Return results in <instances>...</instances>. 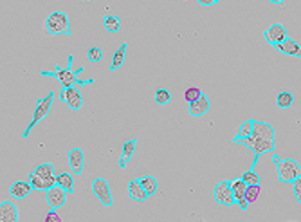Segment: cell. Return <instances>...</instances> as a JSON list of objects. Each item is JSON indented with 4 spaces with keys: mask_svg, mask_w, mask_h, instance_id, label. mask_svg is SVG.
<instances>
[{
    "mask_svg": "<svg viewBox=\"0 0 301 222\" xmlns=\"http://www.w3.org/2000/svg\"><path fill=\"white\" fill-rule=\"evenodd\" d=\"M69 65L67 67H60L56 65L53 70H40L42 76H53L61 83V87H70V85H90L94 83V78H89V80H80L78 74L83 72V67H78L74 69L72 67V62H74V54H69Z\"/></svg>",
    "mask_w": 301,
    "mask_h": 222,
    "instance_id": "obj_1",
    "label": "cell"
},
{
    "mask_svg": "<svg viewBox=\"0 0 301 222\" xmlns=\"http://www.w3.org/2000/svg\"><path fill=\"white\" fill-rule=\"evenodd\" d=\"M272 4H285V0H269Z\"/></svg>",
    "mask_w": 301,
    "mask_h": 222,
    "instance_id": "obj_36",
    "label": "cell"
},
{
    "mask_svg": "<svg viewBox=\"0 0 301 222\" xmlns=\"http://www.w3.org/2000/svg\"><path fill=\"white\" fill-rule=\"evenodd\" d=\"M60 99L67 103L70 110H80V108L83 107V94H81V91L76 85L61 87V91H60Z\"/></svg>",
    "mask_w": 301,
    "mask_h": 222,
    "instance_id": "obj_7",
    "label": "cell"
},
{
    "mask_svg": "<svg viewBox=\"0 0 301 222\" xmlns=\"http://www.w3.org/2000/svg\"><path fill=\"white\" fill-rule=\"evenodd\" d=\"M56 184L61 186L67 193H72V191H74V175H72L70 172L56 173Z\"/></svg>",
    "mask_w": 301,
    "mask_h": 222,
    "instance_id": "obj_22",
    "label": "cell"
},
{
    "mask_svg": "<svg viewBox=\"0 0 301 222\" xmlns=\"http://www.w3.org/2000/svg\"><path fill=\"white\" fill-rule=\"evenodd\" d=\"M276 170H278V181L280 183H292L294 179L301 177V166L300 161L294 157H285L276 161Z\"/></svg>",
    "mask_w": 301,
    "mask_h": 222,
    "instance_id": "obj_5",
    "label": "cell"
},
{
    "mask_svg": "<svg viewBox=\"0 0 301 222\" xmlns=\"http://www.w3.org/2000/svg\"><path fill=\"white\" fill-rule=\"evenodd\" d=\"M213 199L222 206H233L237 204V200L233 197V190L229 186V181H220L213 188Z\"/></svg>",
    "mask_w": 301,
    "mask_h": 222,
    "instance_id": "obj_8",
    "label": "cell"
},
{
    "mask_svg": "<svg viewBox=\"0 0 301 222\" xmlns=\"http://www.w3.org/2000/svg\"><path fill=\"white\" fill-rule=\"evenodd\" d=\"M49 221L61 222V217H60L58 213H56V210H53V208H51V210H49V213L45 215V222H49Z\"/></svg>",
    "mask_w": 301,
    "mask_h": 222,
    "instance_id": "obj_33",
    "label": "cell"
},
{
    "mask_svg": "<svg viewBox=\"0 0 301 222\" xmlns=\"http://www.w3.org/2000/svg\"><path fill=\"white\" fill-rule=\"evenodd\" d=\"M103 26L108 32H118L121 29V18L118 15H105L103 16Z\"/></svg>",
    "mask_w": 301,
    "mask_h": 222,
    "instance_id": "obj_24",
    "label": "cell"
},
{
    "mask_svg": "<svg viewBox=\"0 0 301 222\" xmlns=\"http://www.w3.org/2000/svg\"><path fill=\"white\" fill-rule=\"evenodd\" d=\"M18 208L13 200L0 202V222H18Z\"/></svg>",
    "mask_w": 301,
    "mask_h": 222,
    "instance_id": "obj_15",
    "label": "cell"
},
{
    "mask_svg": "<svg viewBox=\"0 0 301 222\" xmlns=\"http://www.w3.org/2000/svg\"><path fill=\"white\" fill-rule=\"evenodd\" d=\"M199 5H204V7H210V5H215L216 0H197Z\"/></svg>",
    "mask_w": 301,
    "mask_h": 222,
    "instance_id": "obj_35",
    "label": "cell"
},
{
    "mask_svg": "<svg viewBox=\"0 0 301 222\" xmlns=\"http://www.w3.org/2000/svg\"><path fill=\"white\" fill-rule=\"evenodd\" d=\"M126 49H128V43L123 42L121 45H119V49L114 53L112 56V62H110V67L108 69L110 70H118L119 67H123L124 63V60H126Z\"/></svg>",
    "mask_w": 301,
    "mask_h": 222,
    "instance_id": "obj_21",
    "label": "cell"
},
{
    "mask_svg": "<svg viewBox=\"0 0 301 222\" xmlns=\"http://www.w3.org/2000/svg\"><path fill=\"white\" fill-rule=\"evenodd\" d=\"M237 204L240 206V210H247V208H249V202H247V199H245V197H243V199H238Z\"/></svg>",
    "mask_w": 301,
    "mask_h": 222,
    "instance_id": "obj_34",
    "label": "cell"
},
{
    "mask_svg": "<svg viewBox=\"0 0 301 222\" xmlns=\"http://www.w3.org/2000/svg\"><path fill=\"white\" fill-rule=\"evenodd\" d=\"M189 107H188V112L191 114V116H195V118H200V116H204V114L210 112V108H211V99L208 94H200L197 99H193V101H189L188 103Z\"/></svg>",
    "mask_w": 301,
    "mask_h": 222,
    "instance_id": "obj_12",
    "label": "cell"
},
{
    "mask_svg": "<svg viewBox=\"0 0 301 222\" xmlns=\"http://www.w3.org/2000/svg\"><path fill=\"white\" fill-rule=\"evenodd\" d=\"M92 191L94 195L97 197V200L101 202L103 206H110L114 204V199H112V191H110V184L105 177H96L92 181Z\"/></svg>",
    "mask_w": 301,
    "mask_h": 222,
    "instance_id": "obj_6",
    "label": "cell"
},
{
    "mask_svg": "<svg viewBox=\"0 0 301 222\" xmlns=\"http://www.w3.org/2000/svg\"><path fill=\"white\" fill-rule=\"evenodd\" d=\"M83 2H90V0H83Z\"/></svg>",
    "mask_w": 301,
    "mask_h": 222,
    "instance_id": "obj_37",
    "label": "cell"
},
{
    "mask_svg": "<svg viewBox=\"0 0 301 222\" xmlns=\"http://www.w3.org/2000/svg\"><path fill=\"white\" fill-rule=\"evenodd\" d=\"M216 2H220V0H216Z\"/></svg>",
    "mask_w": 301,
    "mask_h": 222,
    "instance_id": "obj_38",
    "label": "cell"
},
{
    "mask_svg": "<svg viewBox=\"0 0 301 222\" xmlns=\"http://www.w3.org/2000/svg\"><path fill=\"white\" fill-rule=\"evenodd\" d=\"M45 199H47L49 208L60 210V208H63L65 202H67V191H65L61 186L54 184V186L45 190Z\"/></svg>",
    "mask_w": 301,
    "mask_h": 222,
    "instance_id": "obj_9",
    "label": "cell"
},
{
    "mask_svg": "<svg viewBox=\"0 0 301 222\" xmlns=\"http://www.w3.org/2000/svg\"><path fill=\"white\" fill-rule=\"evenodd\" d=\"M31 191H32V186L29 181H15L9 186V195L16 200H22L26 199V197H29Z\"/></svg>",
    "mask_w": 301,
    "mask_h": 222,
    "instance_id": "obj_16",
    "label": "cell"
},
{
    "mask_svg": "<svg viewBox=\"0 0 301 222\" xmlns=\"http://www.w3.org/2000/svg\"><path fill=\"white\" fill-rule=\"evenodd\" d=\"M53 103H54V91H49L47 96L40 97V99H36V107H34V112H32V118L31 121H29V125L26 127V130L22 132V137H29V134H31V130L36 127L42 119H45L49 116V112H51V108H53Z\"/></svg>",
    "mask_w": 301,
    "mask_h": 222,
    "instance_id": "obj_3",
    "label": "cell"
},
{
    "mask_svg": "<svg viewBox=\"0 0 301 222\" xmlns=\"http://www.w3.org/2000/svg\"><path fill=\"white\" fill-rule=\"evenodd\" d=\"M240 177H242V181L245 184H260V183H262V177H260L258 172H256V170H253V168H249L247 172H243Z\"/></svg>",
    "mask_w": 301,
    "mask_h": 222,
    "instance_id": "obj_28",
    "label": "cell"
},
{
    "mask_svg": "<svg viewBox=\"0 0 301 222\" xmlns=\"http://www.w3.org/2000/svg\"><path fill=\"white\" fill-rule=\"evenodd\" d=\"M291 184H292V188H294V197H296V200H300L301 199V179L300 177L294 179Z\"/></svg>",
    "mask_w": 301,
    "mask_h": 222,
    "instance_id": "obj_32",
    "label": "cell"
},
{
    "mask_svg": "<svg viewBox=\"0 0 301 222\" xmlns=\"http://www.w3.org/2000/svg\"><path fill=\"white\" fill-rule=\"evenodd\" d=\"M135 146H137V139L132 137V139L124 141L123 143V150H121V156H119V168L124 170L126 168V162L132 159V156L135 154Z\"/></svg>",
    "mask_w": 301,
    "mask_h": 222,
    "instance_id": "obj_19",
    "label": "cell"
},
{
    "mask_svg": "<svg viewBox=\"0 0 301 222\" xmlns=\"http://www.w3.org/2000/svg\"><path fill=\"white\" fill-rule=\"evenodd\" d=\"M260 193H262V186L260 184H247V188H245V199H247L249 204L256 202Z\"/></svg>",
    "mask_w": 301,
    "mask_h": 222,
    "instance_id": "obj_27",
    "label": "cell"
},
{
    "mask_svg": "<svg viewBox=\"0 0 301 222\" xmlns=\"http://www.w3.org/2000/svg\"><path fill=\"white\" fill-rule=\"evenodd\" d=\"M229 186H231V190H233V197H235V200L243 199V197H245V188H247V184L243 183L242 177L231 179V181H229Z\"/></svg>",
    "mask_w": 301,
    "mask_h": 222,
    "instance_id": "obj_23",
    "label": "cell"
},
{
    "mask_svg": "<svg viewBox=\"0 0 301 222\" xmlns=\"http://www.w3.org/2000/svg\"><path fill=\"white\" fill-rule=\"evenodd\" d=\"M251 130H253V119H245V121L240 125V128H238L235 137H247V135H251Z\"/></svg>",
    "mask_w": 301,
    "mask_h": 222,
    "instance_id": "obj_30",
    "label": "cell"
},
{
    "mask_svg": "<svg viewBox=\"0 0 301 222\" xmlns=\"http://www.w3.org/2000/svg\"><path fill=\"white\" fill-rule=\"evenodd\" d=\"M292 103H294V94L291 91H281L276 96V105L280 108H291Z\"/></svg>",
    "mask_w": 301,
    "mask_h": 222,
    "instance_id": "obj_25",
    "label": "cell"
},
{
    "mask_svg": "<svg viewBox=\"0 0 301 222\" xmlns=\"http://www.w3.org/2000/svg\"><path fill=\"white\" fill-rule=\"evenodd\" d=\"M32 173H36L38 177H42L45 183H47V188L56 184V172H54V164L53 162H40L36 164V168L32 170Z\"/></svg>",
    "mask_w": 301,
    "mask_h": 222,
    "instance_id": "obj_14",
    "label": "cell"
},
{
    "mask_svg": "<svg viewBox=\"0 0 301 222\" xmlns=\"http://www.w3.org/2000/svg\"><path fill=\"white\" fill-rule=\"evenodd\" d=\"M45 31L49 34H72L70 18L65 11H53L45 18Z\"/></svg>",
    "mask_w": 301,
    "mask_h": 222,
    "instance_id": "obj_4",
    "label": "cell"
},
{
    "mask_svg": "<svg viewBox=\"0 0 301 222\" xmlns=\"http://www.w3.org/2000/svg\"><path fill=\"white\" fill-rule=\"evenodd\" d=\"M153 99H155L157 105H168V103L172 101V92L161 87V89H157L155 94H153Z\"/></svg>",
    "mask_w": 301,
    "mask_h": 222,
    "instance_id": "obj_26",
    "label": "cell"
},
{
    "mask_svg": "<svg viewBox=\"0 0 301 222\" xmlns=\"http://www.w3.org/2000/svg\"><path fill=\"white\" fill-rule=\"evenodd\" d=\"M200 94H202V91H200V89H197V87H189V89H186V91H184V99L189 103V101H193V99H197Z\"/></svg>",
    "mask_w": 301,
    "mask_h": 222,
    "instance_id": "obj_31",
    "label": "cell"
},
{
    "mask_svg": "<svg viewBox=\"0 0 301 222\" xmlns=\"http://www.w3.org/2000/svg\"><path fill=\"white\" fill-rule=\"evenodd\" d=\"M233 143L247 146V148H251L254 152V159H253V164H251L253 170H256V164H258V159L262 154H271L272 150H276L274 139H260V137H253V135H247V137H233Z\"/></svg>",
    "mask_w": 301,
    "mask_h": 222,
    "instance_id": "obj_2",
    "label": "cell"
},
{
    "mask_svg": "<svg viewBox=\"0 0 301 222\" xmlns=\"http://www.w3.org/2000/svg\"><path fill=\"white\" fill-rule=\"evenodd\" d=\"M264 38L265 42L271 43V45H276V43L283 42L285 38H289V32H287L285 26L280 24V22H276L272 26H269L267 29L264 31Z\"/></svg>",
    "mask_w": 301,
    "mask_h": 222,
    "instance_id": "obj_11",
    "label": "cell"
},
{
    "mask_svg": "<svg viewBox=\"0 0 301 222\" xmlns=\"http://www.w3.org/2000/svg\"><path fill=\"white\" fill-rule=\"evenodd\" d=\"M139 183L141 186L145 188V191L148 193V197H151V195H155L157 191H159V181H157L155 175H151V173H146V175H141Z\"/></svg>",
    "mask_w": 301,
    "mask_h": 222,
    "instance_id": "obj_20",
    "label": "cell"
},
{
    "mask_svg": "<svg viewBox=\"0 0 301 222\" xmlns=\"http://www.w3.org/2000/svg\"><path fill=\"white\" fill-rule=\"evenodd\" d=\"M253 137H260V139H274L276 130L274 127L267 121H260V119H253V130H251Z\"/></svg>",
    "mask_w": 301,
    "mask_h": 222,
    "instance_id": "obj_13",
    "label": "cell"
},
{
    "mask_svg": "<svg viewBox=\"0 0 301 222\" xmlns=\"http://www.w3.org/2000/svg\"><path fill=\"white\" fill-rule=\"evenodd\" d=\"M280 53H283V54H287V56H301V47H300V43L296 42V40H292L291 36L289 38H285L283 42H280V43H276L274 45Z\"/></svg>",
    "mask_w": 301,
    "mask_h": 222,
    "instance_id": "obj_17",
    "label": "cell"
},
{
    "mask_svg": "<svg viewBox=\"0 0 301 222\" xmlns=\"http://www.w3.org/2000/svg\"><path fill=\"white\" fill-rule=\"evenodd\" d=\"M126 188H128V195L132 200H137V202H143V200L148 199V193L145 191V188L141 186L139 179H130L126 183Z\"/></svg>",
    "mask_w": 301,
    "mask_h": 222,
    "instance_id": "obj_18",
    "label": "cell"
},
{
    "mask_svg": "<svg viewBox=\"0 0 301 222\" xmlns=\"http://www.w3.org/2000/svg\"><path fill=\"white\" fill-rule=\"evenodd\" d=\"M87 58H89V62H92V63L101 62V60H103V49L97 47V45L89 47V51H87Z\"/></svg>",
    "mask_w": 301,
    "mask_h": 222,
    "instance_id": "obj_29",
    "label": "cell"
},
{
    "mask_svg": "<svg viewBox=\"0 0 301 222\" xmlns=\"http://www.w3.org/2000/svg\"><path fill=\"white\" fill-rule=\"evenodd\" d=\"M67 161H69L70 172L74 173V175H81L83 173V170H85V154H83L80 146L70 148L69 154H67Z\"/></svg>",
    "mask_w": 301,
    "mask_h": 222,
    "instance_id": "obj_10",
    "label": "cell"
}]
</instances>
